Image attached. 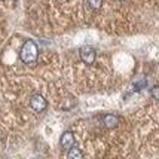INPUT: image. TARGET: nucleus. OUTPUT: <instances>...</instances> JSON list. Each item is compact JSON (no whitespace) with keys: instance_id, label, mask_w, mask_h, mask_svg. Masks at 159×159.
<instances>
[{"instance_id":"1","label":"nucleus","mask_w":159,"mask_h":159,"mask_svg":"<svg viewBox=\"0 0 159 159\" xmlns=\"http://www.w3.org/2000/svg\"><path fill=\"white\" fill-rule=\"evenodd\" d=\"M37 57H39V48L33 40H27L22 45V48L20 49V58L21 61L25 62V64L36 62Z\"/></svg>"},{"instance_id":"2","label":"nucleus","mask_w":159,"mask_h":159,"mask_svg":"<svg viewBox=\"0 0 159 159\" xmlns=\"http://www.w3.org/2000/svg\"><path fill=\"white\" fill-rule=\"evenodd\" d=\"M30 106L36 111H45L46 107H48V103H46V100L42 97L40 94H34L33 97L30 98Z\"/></svg>"},{"instance_id":"3","label":"nucleus","mask_w":159,"mask_h":159,"mask_svg":"<svg viewBox=\"0 0 159 159\" xmlns=\"http://www.w3.org/2000/svg\"><path fill=\"white\" fill-rule=\"evenodd\" d=\"M79 55H80V60H82L85 64H94L95 62V51L91 48V46H83L80 49V52H79Z\"/></svg>"},{"instance_id":"4","label":"nucleus","mask_w":159,"mask_h":159,"mask_svg":"<svg viewBox=\"0 0 159 159\" xmlns=\"http://www.w3.org/2000/svg\"><path fill=\"white\" fill-rule=\"evenodd\" d=\"M73 144H75V135H73V132L66 131L61 135V139H60V146H61L62 149H70Z\"/></svg>"},{"instance_id":"5","label":"nucleus","mask_w":159,"mask_h":159,"mask_svg":"<svg viewBox=\"0 0 159 159\" xmlns=\"http://www.w3.org/2000/svg\"><path fill=\"white\" fill-rule=\"evenodd\" d=\"M103 124L106 128H109V129H111V128H116L119 125V118L116 116V115H106L103 118Z\"/></svg>"},{"instance_id":"6","label":"nucleus","mask_w":159,"mask_h":159,"mask_svg":"<svg viewBox=\"0 0 159 159\" xmlns=\"http://www.w3.org/2000/svg\"><path fill=\"white\" fill-rule=\"evenodd\" d=\"M69 153H67V158L69 159H80L83 158V152L79 149V147H75V146H71L70 149H67Z\"/></svg>"},{"instance_id":"7","label":"nucleus","mask_w":159,"mask_h":159,"mask_svg":"<svg viewBox=\"0 0 159 159\" xmlns=\"http://www.w3.org/2000/svg\"><path fill=\"white\" fill-rule=\"evenodd\" d=\"M86 5L91 7V9H94V11H97L103 5V0H86Z\"/></svg>"},{"instance_id":"8","label":"nucleus","mask_w":159,"mask_h":159,"mask_svg":"<svg viewBox=\"0 0 159 159\" xmlns=\"http://www.w3.org/2000/svg\"><path fill=\"white\" fill-rule=\"evenodd\" d=\"M152 97L155 98V100H158L159 98V88L158 86H153L152 88Z\"/></svg>"},{"instance_id":"9","label":"nucleus","mask_w":159,"mask_h":159,"mask_svg":"<svg viewBox=\"0 0 159 159\" xmlns=\"http://www.w3.org/2000/svg\"><path fill=\"white\" fill-rule=\"evenodd\" d=\"M55 2H58V3H64V2H67V0H55Z\"/></svg>"},{"instance_id":"10","label":"nucleus","mask_w":159,"mask_h":159,"mask_svg":"<svg viewBox=\"0 0 159 159\" xmlns=\"http://www.w3.org/2000/svg\"><path fill=\"white\" fill-rule=\"evenodd\" d=\"M120 2H125V0H120Z\"/></svg>"}]
</instances>
